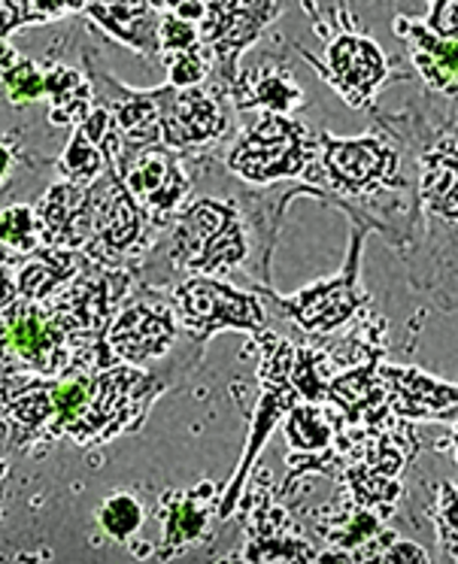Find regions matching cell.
I'll use <instances>...</instances> for the list:
<instances>
[{
  "instance_id": "1",
  "label": "cell",
  "mask_w": 458,
  "mask_h": 564,
  "mask_svg": "<svg viewBox=\"0 0 458 564\" xmlns=\"http://www.w3.org/2000/svg\"><path fill=\"white\" fill-rule=\"evenodd\" d=\"M162 389L155 377L103 352L55 377L7 373L0 380V419L19 449L62 437L98 446L137 429Z\"/></svg>"
},
{
  "instance_id": "2",
  "label": "cell",
  "mask_w": 458,
  "mask_h": 564,
  "mask_svg": "<svg viewBox=\"0 0 458 564\" xmlns=\"http://www.w3.org/2000/svg\"><path fill=\"white\" fill-rule=\"evenodd\" d=\"M171 258L176 268L212 276L237 268L247 258V240L237 221V209L219 200H198L176 221Z\"/></svg>"
},
{
  "instance_id": "3",
  "label": "cell",
  "mask_w": 458,
  "mask_h": 564,
  "mask_svg": "<svg viewBox=\"0 0 458 564\" xmlns=\"http://www.w3.org/2000/svg\"><path fill=\"white\" fill-rule=\"evenodd\" d=\"M313 143L316 137L304 134V128L288 122L285 116L273 112L264 116L252 131H249L237 149L228 155V167L252 180V183H271L280 176H295L313 159Z\"/></svg>"
},
{
  "instance_id": "4",
  "label": "cell",
  "mask_w": 458,
  "mask_h": 564,
  "mask_svg": "<svg viewBox=\"0 0 458 564\" xmlns=\"http://www.w3.org/2000/svg\"><path fill=\"white\" fill-rule=\"evenodd\" d=\"M283 7L285 0H204L198 37L212 62L222 64L228 88L237 79V58L283 13Z\"/></svg>"
},
{
  "instance_id": "5",
  "label": "cell",
  "mask_w": 458,
  "mask_h": 564,
  "mask_svg": "<svg viewBox=\"0 0 458 564\" xmlns=\"http://www.w3.org/2000/svg\"><path fill=\"white\" fill-rule=\"evenodd\" d=\"M116 171L122 176L124 188L146 209L155 225L174 219L179 207L186 204L188 176L167 147H159V143L134 147V155L116 159Z\"/></svg>"
},
{
  "instance_id": "6",
  "label": "cell",
  "mask_w": 458,
  "mask_h": 564,
  "mask_svg": "<svg viewBox=\"0 0 458 564\" xmlns=\"http://www.w3.org/2000/svg\"><path fill=\"white\" fill-rule=\"evenodd\" d=\"M174 310L179 325L207 340L219 328H252L259 332L264 325V313L255 297L237 292L212 276H192L174 292Z\"/></svg>"
},
{
  "instance_id": "7",
  "label": "cell",
  "mask_w": 458,
  "mask_h": 564,
  "mask_svg": "<svg viewBox=\"0 0 458 564\" xmlns=\"http://www.w3.org/2000/svg\"><path fill=\"white\" fill-rule=\"evenodd\" d=\"M176 332H179V319H176L174 304H167L162 297H140L134 304H128L119 316H112L103 340L119 361L143 365L152 358L167 356Z\"/></svg>"
},
{
  "instance_id": "8",
  "label": "cell",
  "mask_w": 458,
  "mask_h": 564,
  "mask_svg": "<svg viewBox=\"0 0 458 564\" xmlns=\"http://www.w3.org/2000/svg\"><path fill=\"white\" fill-rule=\"evenodd\" d=\"M225 112L204 88H162V143L188 149L212 143L225 134Z\"/></svg>"
},
{
  "instance_id": "9",
  "label": "cell",
  "mask_w": 458,
  "mask_h": 564,
  "mask_svg": "<svg viewBox=\"0 0 458 564\" xmlns=\"http://www.w3.org/2000/svg\"><path fill=\"white\" fill-rule=\"evenodd\" d=\"M328 79L352 107L368 104L377 88L389 76V62L371 37L340 34L328 46Z\"/></svg>"
},
{
  "instance_id": "10",
  "label": "cell",
  "mask_w": 458,
  "mask_h": 564,
  "mask_svg": "<svg viewBox=\"0 0 458 564\" xmlns=\"http://www.w3.org/2000/svg\"><path fill=\"white\" fill-rule=\"evenodd\" d=\"M359 240H356V249H352V258H349L347 273H340L337 280L323 282V285H313L307 292H301L297 297H292V316L297 319V325L304 332H331L337 325L352 319V313L361 307L364 301V292L359 289Z\"/></svg>"
},
{
  "instance_id": "11",
  "label": "cell",
  "mask_w": 458,
  "mask_h": 564,
  "mask_svg": "<svg viewBox=\"0 0 458 564\" xmlns=\"http://www.w3.org/2000/svg\"><path fill=\"white\" fill-rule=\"evenodd\" d=\"M325 147L323 164L331 183L347 192H364L368 185L383 180L389 167H395V155L373 137L361 140H331L328 134L316 137Z\"/></svg>"
},
{
  "instance_id": "12",
  "label": "cell",
  "mask_w": 458,
  "mask_h": 564,
  "mask_svg": "<svg viewBox=\"0 0 458 564\" xmlns=\"http://www.w3.org/2000/svg\"><path fill=\"white\" fill-rule=\"evenodd\" d=\"M164 558L195 546L210 534L216 513V486L200 482L195 489L164 495Z\"/></svg>"
},
{
  "instance_id": "13",
  "label": "cell",
  "mask_w": 458,
  "mask_h": 564,
  "mask_svg": "<svg viewBox=\"0 0 458 564\" xmlns=\"http://www.w3.org/2000/svg\"><path fill=\"white\" fill-rule=\"evenodd\" d=\"M389 386V404L392 413L404 419H437L456 413V389L425 377L422 370L380 368Z\"/></svg>"
},
{
  "instance_id": "14",
  "label": "cell",
  "mask_w": 458,
  "mask_h": 564,
  "mask_svg": "<svg viewBox=\"0 0 458 564\" xmlns=\"http://www.w3.org/2000/svg\"><path fill=\"white\" fill-rule=\"evenodd\" d=\"M91 258H86L76 249H58V246H40L31 256H25V264L15 270V295L25 301H43L55 295L64 282H70L86 268Z\"/></svg>"
},
{
  "instance_id": "15",
  "label": "cell",
  "mask_w": 458,
  "mask_h": 564,
  "mask_svg": "<svg viewBox=\"0 0 458 564\" xmlns=\"http://www.w3.org/2000/svg\"><path fill=\"white\" fill-rule=\"evenodd\" d=\"M112 40L124 43L137 55H159V13L149 7H131V3H116V0H88L86 10Z\"/></svg>"
},
{
  "instance_id": "16",
  "label": "cell",
  "mask_w": 458,
  "mask_h": 564,
  "mask_svg": "<svg viewBox=\"0 0 458 564\" xmlns=\"http://www.w3.org/2000/svg\"><path fill=\"white\" fill-rule=\"evenodd\" d=\"M395 28L401 37L410 40L413 64L419 67V74L434 88L456 95V37H440L432 28L422 25L416 19H407V15H401Z\"/></svg>"
},
{
  "instance_id": "17",
  "label": "cell",
  "mask_w": 458,
  "mask_h": 564,
  "mask_svg": "<svg viewBox=\"0 0 458 564\" xmlns=\"http://www.w3.org/2000/svg\"><path fill=\"white\" fill-rule=\"evenodd\" d=\"M331 413L323 410L316 401H307V404H292L288 406V422H285V437L288 443L301 449L310 458H301L295 462V467H313L316 465V455H331V449L337 446V437L344 434V429H337L331 422Z\"/></svg>"
},
{
  "instance_id": "18",
  "label": "cell",
  "mask_w": 458,
  "mask_h": 564,
  "mask_svg": "<svg viewBox=\"0 0 458 564\" xmlns=\"http://www.w3.org/2000/svg\"><path fill=\"white\" fill-rule=\"evenodd\" d=\"M231 91L240 107H264V110L285 112L304 100V91L292 83V76L283 67L261 64L247 74H240V83H231Z\"/></svg>"
},
{
  "instance_id": "19",
  "label": "cell",
  "mask_w": 458,
  "mask_h": 564,
  "mask_svg": "<svg viewBox=\"0 0 458 564\" xmlns=\"http://www.w3.org/2000/svg\"><path fill=\"white\" fill-rule=\"evenodd\" d=\"M43 95H50V122L58 128H70V124L76 128L91 110V83H86V76L64 64L43 67Z\"/></svg>"
},
{
  "instance_id": "20",
  "label": "cell",
  "mask_w": 458,
  "mask_h": 564,
  "mask_svg": "<svg viewBox=\"0 0 458 564\" xmlns=\"http://www.w3.org/2000/svg\"><path fill=\"white\" fill-rule=\"evenodd\" d=\"M146 522V510L131 491H112L98 507V525L116 543H128Z\"/></svg>"
},
{
  "instance_id": "21",
  "label": "cell",
  "mask_w": 458,
  "mask_h": 564,
  "mask_svg": "<svg viewBox=\"0 0 458 564\" xmlns=\"http://www.w3.org/2000/svg\"><path fill=\"white\" fill-rule=\"evenodd\" d=\"M37 219H34V209L28 204H13L0 213V249L13 252V256H31L34 249H40Z\"/></svg>"
},
{
  "instance_id": "22",
  "label": "cell",
  "mask_w": 458,
  "mask_h": 564,
  "mask_svg": "<svg viewBox=\"0 0 458 564\" xmlns=\"http://www.w3.org/2000/svg\"><path fill=\"white\" fill-rule=\"evenodd\" d=\"M164 62H167L171 86L192 88V86H200V83L207 79V74H210V67H212V55L204 43H198V46H192V50L167 55Z\"/></svg>"
},
{
  "instance_id": "23",
  "label": "cell",
  "mask_w": 458,
  "mask_h": 564,
  "mask_svg": "<svg viewBox=\"0 0 458 564\" xmlns=\"http://www.w3.org/2000/svg\"><path fill=\"white\" fill-rule=\"evenodd\" d=\"M0 83L7 88V98L13 104H28V100L43 98V67L37 62H28V58H19V62L0 76Z\"/></svg>"
},
{
  "instance_id": "24",
  "label": "cell",
  "mask_w": 458,
  "mask_h": 564,
  "mask_svg": "<svg viewBox=\"0 0 458 564\" xmlns=\"http://www.w3.org/2000/svg\"><path fill=\"white\" fill-rule=\"evenodd\" d=\"M7 3L22 15L25 25H43V22H55L62 15L83 13L88 0H7Z\"/></svg>"
},
{
  "instance_id": "25",
  "label": "cell",
  "mask_w": 458,
  "mask_h": 564,
  "mask_svg": "<svg viewBox=\"0 0 458 564\" xmlns=\"http://www.w3.org/2000/svg\"><path fill=\"white\" fill-rule=\"evenodd\" d=\"M428 28L440 37H456L458 34V0H434Z\"/></svg>"
},
{
  "instance_id": "26",
  "label": "cell",
  "mask_w": 458,
  "mask_h": 564,
  "mask_svg": "<svg viewBox=\"0 0 458 564\" xmlns=\"http://www.w3.org/2000/svg\"><path fill=\"white\" fill-rule=\"evenodd\" d=\"M373 562H428V555L416 546H410V543H397V550L392 546L389 552H380Z\"/></svg>"
},
{
  "instance_id": "27",
  "label": "cell",
  "mask_w": 458,
  "mask_h": 564,
  "mask_svg": "<svg viewBox=\"0 0 458 564\" xmlns=\"http://www.w3.org/2000/svg\"><path fill=\"white\" fill-rule=\"evenodd\" d=\"M15 28H25L22 15L15 13V10L10 7V3H7V0H0V43L10 37Z\"/></svg>"
},
{
  "instance_id": "28",
  "label": "cell",
  "mask_w": 458,
  "mask_h": 564,
  "mask_svg": "<svg viewBox=\"0 0 458 564\" xmlns=\"http://www.w3.org/2000/svg\"><path fill=\"white\" fill-rule=\"evenodd\" d=\"M15 161V143L10 140V137L0 134V183L7 180V173H10V167H13Z\"/></svg>"
},
{
  "instance_id": "29",
  "label": "cell",
  "mask_w": 458,
  "mask_h": 564,
  "mask_svg": "<svg viewBox=\"0 0 458 564\" xmlns=\"http://www.w3.org/2000/svg\"><path fill=\"white\" fill-rule=\"evenodd\" d=\"M146 3H149V10H152V13L167 15V13H174L179 3H186V0H146Z\"/></svg>"
},
{
  "instance_id": "30",
  "label": "cell",
  "mask_w": 458,
  "mask_h": 564,
  "mask_svg": "<svg viewBox=\"0 0 458 564\" xmlns=\"http://www.w3.org/2000/svg\"><path fill=\"white\" fill-rule=\"evenodd\" d=\"M116 3H131V7H149L146 0H116Z\"/></svg>"
}]
</instances>
